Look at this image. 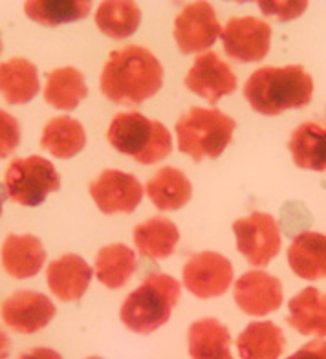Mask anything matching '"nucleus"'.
Segmentation results:
<instances>
[{
	"label": "nucleus",
	"instance_id": "24",
	"mask_svg": "<svg viewBox=\"0 0 326 359\" xmlns=\"http://www.w3.org/2000/svg\"><path fill=\"white\" fill-rule=\"evenodd\" d=\"M187 341L193 359H233L229 352V332L213 317L193 323Z\"/></svg>",
	"mask_w": 326,
	"mask_h": 359
},
{
	"label": "nucleus",
	"instance_id": "5",
	"mask_svg": "<svg viewBox=\"0 0 326 359\" xmlns=\"http://www.w3.org/2000/svg\"><path fill=\"white\" fill-rule=\"evenodd\" d=\"M235 119L217 109L193 107L176 121L178 147L194 161L218 158L231 143Z\"/></svg>",
	"mask_w": 326,
	"mask_h": 359
},
{
	"label": "nucleus",
	"instance_id": "3",
	"mask_svg": "<svg viewBox=\"0 0 326 359\" xmlns=\"http://www.w3.org/2000/svg\"><path fill=\"white\" fill-rule=\"evenodd\" d=\"M180 283L165 273H151L134 290L121 306V321L128 330L151 334L169 321L172 308L178 304Z\"/></svg>",
	"mask_w": 326,
	"mask_h": 359
},
{
	"label": "nucleus",
	"instance_id": "19",
	"mask_svg": "<svg viewBox=\"0 0 326 359\" xmlns=\"http://www.w3.org/2000/svg\"><path fill=\"white\" fill-rule=\"evenodd\" d=\"M134 244L143 257L151 260L167 259L175 253L180 231L169 218L154 217L134 227Z\"/></svg>",
	"mask_w": 326,
	"mask_h": 359
},
{
	"label": "nucleus",
	"instance_id": "6",
	"mask_svg": "<svg viewBox=\"0 0 326 359\" xmlns=\"http://www.w3.org/2000/svg\"><path fill=\"white\" fill-rule=\"evenodd\" d=\"M6 193L13 202L35 208L46 200V196L61 187V176L57 175L52 161L41 156H29L13 160L6 170Z\"/></svg>",
	"mask_w": 326,
	"mask_h": 359
},
{
	"label": "nucleus",
	"instance_id": "17",
	"mask_svg": "<svg viewBox=\"0 0 326 359\" xmlns=\"http://www.w3.org/2000/svg\"><path fill=\"white\" fill-rule=\"evenodd\" d=\"M288 262L293 273L304 280L326 277V235L304 231L293 238L288 248Z\"/></svg>",
	"mask_w": 326,
	"mask_h": 359
},
{
	"label": "nucleus",
	"instance_id": "9",
	"mask_svg": "<svg viewBox=\"0 0 326 359\" xmlns=\"http://www.w3.org/2000/svg\"><path fill=\"white\" fill-rule=\"evenodd\" d=\"M222 34L215 8L209 2L185 6L175 20V39L182 53L205 52Z\"/></svg>",
	"mask_w": 326,
	"mask_h": 359
},
{
	"label": "nucleus",
	"instance_id": "34",
	"mask_svg": "<svg viewBox=\"0 0 326 359\" xmlns=\"http://www.w3.org/2000/svg\"><path fill=\"white\" fill-rule=\"evenodd\" d=\"M10 354V339L6 336V332L0 330V359H6Z\"/></svg>",
	"mask_w": 326,
	"mask_h": 359
},
{
	"label": "nucleus",
	"instance_id": "28",
	"mask_svg": "<svg viewBox=\"0 0 326 359\" xmlns=\"http://www.w3.org/2000/svg\"><path fill=\"white\" fill-rule=\"evenodd\" d=\"M142 22V11L128 0H107L95 11L97 28L110 39H127Z\"/></svg>",
	"mask_w": 326,
	"mask_h": 359
},
{
	"label": "nucleus",
	"instance_id": "33",
	"mask_svg": "<svg viewBox=\"0 0 326 359\" xmlns=\"http://www.w3.org/2000/svg\"><path fill=\"white\" fill-rule=\"evenodd\" d=\"M19 359H62V358L59 352H55V350L39 346V348H32L28 350V352L20 354Z\"/></svg>",
	"mask_w": 326,
	"mask_h": 359
},
{
	"label": "nucleus",
	"instance_id": "14",
	"mask_svg": "<svg viewBox=\"0 0 326 359\" xmlns=\"http://www.w3.org/2000/svg\"><path fill=\"white\" fill-rule=\"evenodd\" d=\"M283 284L266 271H246L235 284L236 306L247 316H268L283 304Z\"/></svg>",
	"mask_w": 326,
	"mask_h": 359
},
{
	"label": "nucleus",
	"instance_id": "20",
	"mask_svg": "<svg viewBox=\"0 0 326 359\" xmlns=\"http://www.w3.org/2000/svg\"><path fill=\"white\" fill-rule=\"evenodd\" d=\"M145 191L160 211H175L189 202L193 185L180 169L163 167L149 180Z\"/></svg>",
	"mask_w": 326,
	"mask_h": 359
},
{
	"label": "nucleus",
	"instance_id": "8",
	"mask_svg": "<svg viewBox=\"0 0 326 359\" xmlns=\"http://www.w3.org/2000/svg\"><path fill=\"white\" fill-rule=\"evenodd\" d=\"M220 35L224 50L235 61H262L270 52L271 26L255 17H233Z\"/></svg>",
	"mask_w": 326,
	"mask_h": 359
},
{
	"label": "nucleus",
	"instance_id": "16",
	"mask_svg": "<svg viewBox=\"0 0 326 359\" xmlns=\"http://www.w3.org/2000/svg\"><path fill=\"white\" fill-rule=\"evenodd\" d=\"M46 260L43 242L34 235H8L2 244V266L15 279H28Z\"/></svg>",
	"mask_w": 326,
	"mask_h": 359
},
{
	"label": "nucleus",
	"instance_id": "12",
	"mask_svg": "<svg viewBox=\"0 0 326 359\" xmlns=\"http://www.w3.org/2000/svg\"><path fill=\"white\" fill-rule=\"evenodd\" d=\"M185 86L196 95L215 104L224 95L233 94L236 90V76L231 67L224 62L215 52H205L196 57L185 77Z\"/></svg>",
	"mask_w": 326,
	"mask_h": 359
},
{
	"label": "nucleus",
	"instance_id": "25",
	"mask_svg": "<svg viewBox=\"0 0 326 359\" xmlns=\"http://www.w3.org/2000/svg\"><path fill=\"white\" fill-rule=\"evenodd\" d=\"M41 145L55 158L68 160V158L76 156L85 149V128L77 119L68 118V116L53 118L44 125Z\"/></svg>",
	"mask_w": 326,
	"mask_h": 359
},
{
	"label": "nucleus",
	"instance_id": "26",
	"mask_svg": "<svg viewBox=\"0 0 326 359\" xmlns=\"http://www.w3.org/2000/svg\"><path fill=\"white\" fill-rule=\"evenodd\" d=\"M88 95L85 77L77 68L62 67L48 74L44 101L53 109L74 110Z\"/></svg>",
	"mask_w": 326,
	"mask_h": 359
},
{
	"label": "nucleus",
	"instance_id": "2",
	"mask_svg": "<svg viewBox=\"0 0 326 359\" xmlns=\"http://www.w3.org/2000/svg\"><path fill=\"white\" fill-rule=\"evenodd\" d=\"M312 76L299 65L259 68L244 86V95L251 109L264 116L303 109L312 101Z\"/></svg>",
	"mask_w": 326,
	"mask_h": 359
},
{
	"label": "nucleus",
	"instance_id": "10",
	"mask_svg": "<svg viewBox=\"0 0 326 359\" xmlns=\"http://www.w3.org/2000/svg\"><path fill=\"white\" fill-rule=\"evenodd\" d=\"M231 283V262L215 251H203L193 255L184 266V286L200 299L224 295Z\"/></svg>",
	"mask_w": 326,
	"mask_h": 359
},
{
	"label": "nucleus",
	"instance_id": "1",
	"mask_svg": "<svg viewBox=\"0 0 326 359\" xmlns=\"http://www.w3.org/2000/svg\"><path fill=\"white\" fill-rule=\"evenodd\" d=\"M163 85V67L147 48L128 46L110 52L101 72V92L119 104H140Z\"/></svg>",
	"mask_w": 326,
	"mask_h": 359
},
{
	"label": "nucleus",
	"instance_id": "36",
	"mask_svg": "<svg viewBox=\"0 0 326 359\" xmlns=\"http://www.w3.org/2000/svg\"><path fill=\"white\" fill-rule=\"evenodd\" d=\"M0 52H2V39H0Z\"/></svg>",
	"mask_w": 326,
	"mask_h": 359
},
{
	"label": "nucleus",
	"instance_id": "23",
	"mask_svg": "<svg viewBox=\"0 0 326 359\" xmlns=\"http://www.w3.org/2000/svg\"><path fill=\"white\" fill-rule=\"evenodd\" d=\"M290 152L295 165L308 170H326V128L317 123H303L290 137Z\"/></svg>",
	"mask_w": 326,
	"mask_h": 359
},
{
	"label": "nucleus",
	"instance_id": "27",
	"mask_svg": "<svg viewBox=\"0 0 326 359\" xmlns=\"http://www.w3.org/2000/svg\"><path fill=\"white\" fill-rule=\"evenodd\" d=\"M137 268L134 250L125 244H110L101 248L95 257V275L107 288H121Z\"/></svg>",
	"mask_w": 326,
	"mask_h": 359
},
{
	"label": "nucleus",
	"instance_id": "18",
	"mask_svg": "<svg viewBox=\"0 0 326 359\" xmlns=\"http://www.w3.org/2000/svg\"><path fill=\"white\" fill-rule=\"evenodd\" d=\"M288 325L303 336L326 337V293L308 286L288 303Z\"/></svg>",
	"mask_w": 326,
	"mask_h": 359
},
{
	"label": "nucleus",
	"instance_id": "29",
	"mask_svg": "<svg viewBox=\"0 0 326 359\" xmlns=\"http://www.w3.org/2000/svg\"><path fill=\"white\" fill-rule=\"evenodd\" d=\"M90 8L88 0H34L24 6L29 19L43 26L76 22L85 19L90 13Z\"/></svg>",
	"mask_w": 326,
	"mask_h": 359
},
{
	"label": "nucleus",
	"instance_id": "31",
	"mask_svg": "<svg viewBox=\"0 0 326 359\" xmlns=\"http://www.w3.org/2000/svg\"><path fill=\"white\" fill-rule=\"evenodd\" d=\"M264 15H275L280 20L295 19L308 8V2H259Z\"/></svg>",
	"mask_w": 326,
	"mask_h": 359
},
{
	"label": "nucleus",
	"instance_id": "7",
	"mask_svg": "<svg viewBox=\"0 0 326 359\" xmlns=\"http://www.w3.org/2000/svg\"><path fill=\"white\" fill-rule=\"evenodd\" d=\"M236 248L251 266H268L280 251L279 224L268 213H251L233 224Z\"/></svg>",
	"mask_w": 326,
	"mask_h": 359
},
{
	"label": "nucleus",
	"instance_id": "13",
	"mask_svg": "<svg viewBox=\"0 0 326 359\" xmlns=\"http://www.w3.org/2000/svg\"><path fill=\"white\" fill-rule=\"evenodd\" d=\"M2 319L10 328L20 334H34L43 330L48 323L55 316V304L39 292H22L13 293L0 306Z\"/></svg>",
	"mask_w": 326,
	"mask_h": 359
},
{
	"label": "nucleus",
	"instance_id": "11",
	"mask_svg": "<svg viewBox=\"0 0 326 359\" xmlns=\"http://www.w3.org/2000/svg\"><path fill=\"white\" fill-rule=\"evenodd\" d=\"M95 205L104 215L133 213L143 198V187L134 175L123 170L107 169L90 184Z\"/></svg>",
	"mask_w": 326,
	"mask_h": 359
},
{
	"label": "nucleus",
	"instance_id": "30",
	"mask_svg": "<svg viewBox=\"0 0 326 359\" xmlns=\"http://www.w3.org/2000/svg\"><path fill=\"white\" fill-rule=\"evenodd\" d=\"M20 125L17 118L0 109V158L10 156L19 147Z\"/></svg>",
	"mask_w": 326,
	"mask_h": 359
},
{
	"label": "nucleus",
	"instance_id": "15",
	"mask_svg": "<svg viewBox=\"0 0 326 359\" xmlns=\"http://www.w3.org/2000/svg\"><path fill=\"white\" fill-rule=\"evenodd\" d=\"M92 273L94 271L83 257L68 253L50 262L46 269V280L57 299L70 303L85 295L90 286Z\"/></svg>",
	"mask_w": 326,
	"mask_h": 359
},
{
	"label": "nucleus",
	"instance_id": "37",
	"mask_svg": "<svg viewBox=\"0 0 326 359\" xmlns=\"http://www.w3.org/2000/svg\"><path fill=\"white\" fill-rule=\"evenodd\" d=\"M88 359H101V358H88Z\"/></svg>",
	"mask_w": 326,
	"mask_h": 359
},
{
	"label": "nucleus",
	"instance_id": "4",
	"mask_svg": "<svg viewBox=\"0 0 326 359\" xmlns=\"http://www.w3.org/2000/svg\"><path fill=\"white\" fill-rule=\"evenodd\" d=\"M107 137L116 151L145 165L163 160L172 151L169 130L160 121L145 118L140 112L114 116Z\"/></svg>",
	"mask_w": 326,
	"mask_h": 359
},
{
	"label": "nucleus",
	"instance_id": "35",
	"mask_svg": "<svg viewBox=\"0 0 326 359\" xmlns=\"http://www.w3.org/2000/svg\"><path fill=\"white\" fill-rule=\"evenodd\" d=\"M2 202H4V198H2V194H0V215H2Z\"/></svg>",
	"mask_w": 326,
	"mask_h": 359
},
{
	"label": "nucleus",
	"instance_id": "32",
	"mask_svg": "<svg viewBox=\"0 0 326 359\" xmlns=\"http://www.w3.org/2000/svg\"><path fill=\"white\" fill-rule=\"evenodd\" d=\"M288 359H326V341L315 339L310 341L295 354L290 355Z\"/></svg>",
	"mask_w": 326,
	"mask_h": 359
},
{
	"label": "nucleus",
	"instance_id": "21",
	"mask_svg": "<svg viewBox=\"0 0 326 359\" xmlns=\"http://www.w3.org/2000/svg\"><path fill=\"white\" fill-rule=\"evenodd\" d=\"M39 92V76L34 62L15 57L0 65V94L10 104H24Z\"/></svg>",
	"mask_w": 326,
	"mask_h": 359
},
{
	"label": "nucleus",
	"instance_id": "22",
	"mask_svg": "<svg viewBox=\"0 0 326 359\" xmlns=\"http://www.w3.org/2000/svg\"><path fill=\"white\" fill-rule=\"evenodd\" d=\"M284 345L283 330L271 321L251 323L236 339L242 359H279Z\"/></svg>",
	"mask_w": 326,
	"mask_h": 359
}]
</instances>
